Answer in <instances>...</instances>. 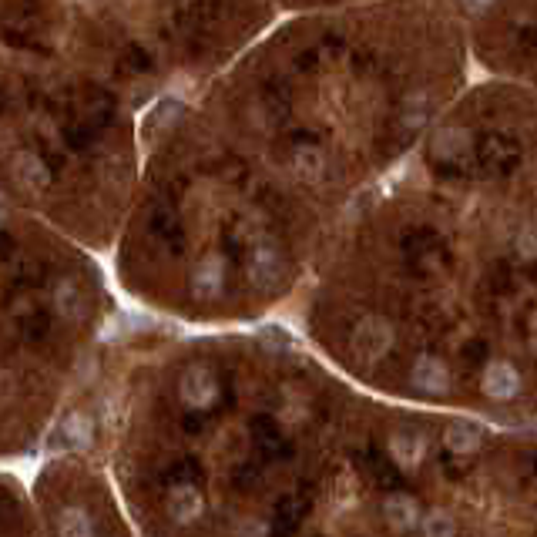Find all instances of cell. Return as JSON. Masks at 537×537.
Segmentation results:
<instances>
[{
  "instance_id": "obj_1",
  "label": "cell",
  "mask_w": 537,
  "mask_h": 537,
  "mask_svg": "<svg viewBox=\"0 0 537 537\" xmlns=\"http://www.w3.org/2000/svg\"><path fill=\"white\" fill-rule=\"evenodd\" d=\"M68 444L138 537H537V430L366 390L289 323L125 316Z\"/></svg>"
},
{
  "instance_id": "obj_2",
  "label": "cell",
  "mask_w": 537,
  "mask_h": 537,
  "mask_svg": "<svg viewBox=\"0 0 537 537\" xmlns=\"http://www.w3.org/2000/svg\"><path fill=\"white\" fill-rule=\"evenodd\" d=\"M477 81L450 0L282 14L195 91L141 115L111 276L185 329L282 323L376 185Z\"/></svg>"
},
{
  "instance_id": "obj_3",
  "label": "cell",
  "mask_w": 537,
  "mask_h": 537,
  "mask_svg": "<svg viewBox=\"0 0 537 537\" xmlns=\"http://www.w3.org/2000/svg\"><path fill=\"white\" fill-rule=\"evenodd\" d=\"M282 323L373 393L537 430V91L470 84Z\"/></svg>"
},
{
  "instance_id": "obj_4",
  "label": "cell",
  "mask_w": 537,
  "mask_h": 537,
  "mask_svg": "<svg viewBox=\"0 0 537 537\" xmlns=\"http://www.w3.org/2000/svg\"><path fill=\"white\" fill-rule=\"evenodd\" d=\"M0 111L4 205L108 259L141 178V111L91 74L7 47Z\"/></svg>"
},
{
  "instance_id": "obj_5",
  "label": "cell",
  "mask_w": 537,
  "mask_h": 537,
  "mask_svg": "<svg viewBox=\"0 0 537 537\" xmlns=\"http://www.w3.org/2000/svg\"><path fill=\"white\" fill-rule=\"evenodd\" d=\"M121 319L125 299L105 256L4 205V467L27 470L51 450Z\"/></svg>"
},
{
  "instance_id": "obj_6",
  "label": "cell",
  "mask_w": 537,
  "mask_h": 537,
  "mask_svg": "<svg viewBox=\"0 0 537 537\" xmlns=\"http://www.w3.org/2000/svg\"><path fill=\"white\" fill-rule=\"evenodd\" d=\"M279 17L276 0H0L7 51L91 74L141 115L215 78Z\"/></svg>"
},
{
  "instance_id": "obj_7",
  "label": "cell",
  "mask_w": 537,
  "mask_h": 537,
  "mask_svg": "<svg viewBox=\"0 0 537 537\" xmlns=\"http://www.w3.org/2000/svg\"><path fill=\"white\" fill-rule=\"evenodd\" d=\"M44 537H138L108 470L84 447H54L27 467Z\"/></svg>"
},
{
  "instance_id": "obj_8",
  "label": "cell",
  "mask_w": 537,
  "mask_h": 537,
  "mask_svg": "<svg viewBox=\"0 0 537 537\" xmlns=\"http://www.w3.org/2000/svg\"><path fill=\"white\" fill-rule=\"evenodd\" d=\"M477 78L537 91V0H450Z\"/></svg>"
},
{
  "instance_id": "obj_9",
  "label": "cell",
  "mask_w": 537,
  "mask_h": 537,
  "mask_svg": "<svg viewBox=\"0 0 537 537\" xmlns=\"http://www.w3.org/2000/svg\"><path fill=\"white\" fill-rule=\"evenodd\" d=\"M4 537H44L31 484L17 467H4Z\"/></svg>"
},
{
  "instance_id": "obj_10",
  "label": "cell",
  "mask_w": 537,
  "mask_h": 537,
  "mask_svg": "<svg viewBox=\"0 0 537 537\" xmlns=\"http://www.w3.org/2000/svg\"><path fill=\"white\" fill-rule=\"evenodd\" d=\"M282 14L292 11H313V7H336V4H356V0H276Z\"/></svg>"
}]
</instances>
